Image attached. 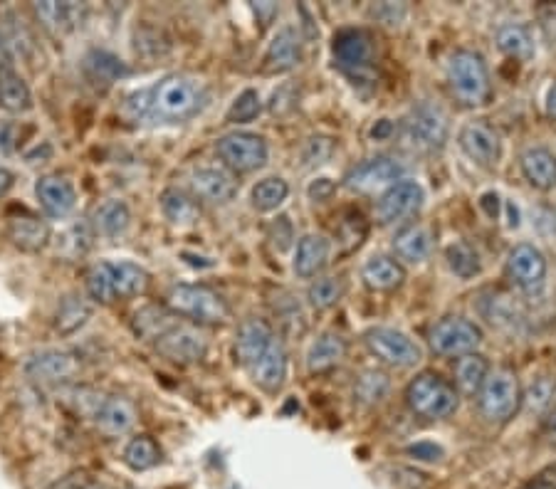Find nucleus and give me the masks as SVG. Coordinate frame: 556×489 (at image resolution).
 I'll list each match as a JSON object with an SVG mask.
<instances>
[{"instance_id":"obj_1","label":"nucleus","mask_w":556,"mask_h":489,"mask_svg":"<svg viewBox=\"0 0 556 489\" xmlns=\"http://www.w3.org/2000/svg\"><path fill=\"white\" fill-rule=\"evenodd\" d=\"M208 102L206 84L188 75H169L149 87V124H183L196 117Z\"/></svg>"},{"instance_id":"obj_2","label":"nucleus","mask_w":556,"mask_h":489,"mask_svg":"<svg viewBox=\"0 0 556 489\" xmlns=\"http://www.w3.org/2000/svg\"><path fill=\"white\" fill-rule=\"evenodd\" d=\"M445 80L450 94L463 107H482L492 94L490 70L482 55L472 50H455L445 65Z\"/></svg>"},{"instance_id":"obj_3","label":"nucleus","mask_w":556,"mask_h":489,"mask_svg":"<svg viewBox=\"0 0 556 489\" xmlns=\"http://www.w3.org/2000/svg\"><path fill=\"white\" fill-rule=\"evenodd\" d=\"M406 403L418 418L440 420L458 410V391L435 373H421L408 383Z\"/></svg>"},{"instance_id":"obj_4","label":"nucleus","mask_w":556,"mask_h":489,"mask_svg":"<svg viewBox=\"0 0 556 489\" xmlns=\"http://www.w3.org/2000/svg\"><path fill=\"white\" fill-rule=\"evenodd\" d=\"M169 309L178 317H188L196 324H223L230 319V309L218 292L206 285H178L166 297Z\"/></svg>"},{"instance_id":"obj_5","label":"nucleus","mask_w":556,"mask_h":489,"mask_svg":"<svg viewBox=\"0 0 556 489\" xmlns=\"http://www.w3.org/2000/svg\"><path fill=\"white\" fill-rule=\"evenodd\" d=\"M477 406H480V413L490 423L510 420L522 406V391H519L517 376L507 371V368H497V371L487 373L485 383L477 391Z\"/></svg>"},{"instance_id":"obj_6","label":"nucleus","mask_w":556,"mask_h":489,"mask_svg":"<svg viewBox=\"0 0 556 489\" xmlns=\"http://www.w3.org/2000/svg\"><path fill=\"white\" fill-rule=\"evenodd\" d=\"M334 60H337L339 70L354 82H364L374 75V60H376V45L371 33L361 28L342 30L334 38Z\"/></svg>"},{"instance_id":"obj_7","label":"nucleus","mask_w":556,"mask_h":489,"mask_svg":"<svg viewBox=\"0 0 556 489\" xmlns=\"http://www.w3.org/2000/svg\"><path fill=\"white\" fill-rule=\"evenodd\" d=\"M220 161L225 163L230 173H253L267 163V141L250 131H233L220 136L215 144Z\"/></svg>"},{"instance_id":"obj_8","label":"nucleus","mask_w":556,"mask_h":489,"mask_svg":"<svg viewBox=\"0 0 556 489\" xmlns=\"http://www.w3.org/2000/svg\"><path fill=\"white\" fill-rule=\"evenodd\" d=\"M448 114L438 104L421 102L406 119V139L418 151H440L448 141Z\"/></svg>"},{"instance_id":"obj_9","label":"nucleus","mask_w":556,"mask_h":489,"mask_svg":"<svg viewBox=\"0 0 556 489\" xmlns=\"http://www.w3.org/2000/svg\"><path fill=\"white\" fill-rule=\"evenodd\" d=\"M364 344L376 359L398 368H411L423 359L421 346L411 336L398 329H388V326H374L366 331Z\"/></svg>"},{"instance_id":"obj_10","label":"nucleus","mask_w":556,"mask_h":489,"mask_svg":"<svg viewBox=\"0 0 556 489\" xmlns=\"http://www.w3.org/2000/svg\"><path fill=\"white\" fill-rule=\"evenodd\" d=\"M430 346L440 356H465L475 354L482 344L480 326L463 317H445L430 329Z\"/></svg>"},{"instance_id":"obj_11","label":"nucleus","mask_w":556,"mask_h":489,"mask_svg":"<svg viewBox=\"0 0 556 489\" xmlns=\"http://www.w3.org/2000/svg\"><path fill=\"white\" fill-rule=\"evenodd\" d=\"M154 346L161 356H166L173 364H198L208 354V336L198 326L176 322L154 341Z\"/></svg>"},{"instance_id":"obj_12","label":"nucleus","mask_w":556,"mask_h":489,"mask_svg":"<svg viewBox=\"0 0 556 489\" xmlns=\"http://www.w3.org/2000/svg\"><path fill=\"white\" fill-rule=\"evenodd\" d=\"M401 176V163L391 159V156H376V159H369L351 168L344 178V186L349 191L361 193V196H374L379 191L386 193L393 183L401 181Z\"/></svg>"},{"instance_id":"obj_13","label":"nucleus","mask_w":556,"mask_h":489,"mask_svg":"<svg viewBox=\"0 0 556 489\" xmlns=\"http://www.w3.org/2000/svg\"><path fill=\"white\" fill-rule=\"evenodd\" d=\"M507 275L524 294H537L547 282V257L529 243L514 245L507 257Z\"/></svg>"},{"instance_id":"obj_14","label":"nucleus","mask_w":556,"mask_h":489,"mask_svg":"<svg viewBox=\"0 0 556 489\" xmlns=\"http://www.w3.org/2000/svg\"><path fill=\"white\" fill-rule=\"evenodd\" d=\"M80 368V359L72 351L43 349L25 361V376L35 383H70Z\"/></svg>"},{"instance_id":"obj_15","label":"nucleus","mask_w":556,"mask_h":489,"mask_svg":"<svg viewBox=\"0 0 556 489\" xmlns=\"http://www.w3.org/2000/svg\"><path fill=\"white\" fill-rule=\"evenodd\" d=\"M423 198H426V193H423L421 183L401 178V181L393 183L384 196L379 198V203H376V218H379L381 225L401 223V220L411 218V215H416L421 210Z\"/></svg>"},{"instance_id":"obj_16","label":"nucleus","mask_w":556,"mask_h":489,"mask_svg":"<svg viewBox=\"0 0 556 489\" xmlns=\"http://www.w3.org/2000/svg\"><path fill=\"white\" fill-rule=\"evenodd\" d=\"M460 149L465 151L470 161H475L482 168H495L502 156L500 134L485 122H470L460 129Z\"/></svg>"},{"instance_id":"obj_17","label":"nucleus","mask_w":556,"mask_h":489,"mask_svg":"<svg viewBox=\"0 0 556 489\" xmlns=\"http://www.w3.org/2000/svg\"><path fill=\"white\" fill-rule=\"evenodd\" d=\"M191 191L196 201L223 205L235 198V193H238V181H235V176L228 171V168L206 166L193 171Z\"/></svg>"},{"instance_id":"obj_18","label":"nucleus","mask_w":556,"mask_h":489,"mask_svg":"<svg viewBox=\"0 0 556 489\" xmlns=\"http://www.w3.org/2000/svg\"><path fill=\"white\" fill-rule=\"evenodd\" d=\"M8 240L23 252H40L50 245L52 228L40 215L20 210L18 215H8Z\"/></svg>"},{"instance_id":"obj_19","label":"nucleus","mask_w":556,"mask_h":489,"mask_svg":"<svg viewBox=\"0 0 556 489\" xmlns=\"http://www.w3.org/2000/svg\"><path fill=\"white\" fill-rule=\"evenodd\" d=\"M33 13L43 30L52 38H65L85 20L87 8L82 3H60V0H43L33 5Z\"/></svg>"},{"instance_id":"obj_20","label":"nucleus","mask_w":556,"mask_h":489,"mask_svg":"<svg viewBox=\"0 0 556 489\" xmlns=\"http://www.w3.org/2000/svg\"><path fill=\"white\" fill-rule=\"evenodd\" d=\"M35 196H38L40 205L50 218H67L77 205V191L72 186V181H67L65 176H43L35 183Z\"/></svg>"},{"instance_id":"obj_21","label":"nucleus","mask_w":556,"mask_h":489,"mask_svg":"<svg viewBox=\"0 0 556 489\" xmlns=\"http://www.w3.org/2000/svg\"><path fill=\"white\" fill-rule=\"evenodd\" d=\"M302 60V42L295 28H282L267 45L265 57H262V72L267 75H277V72H287L292 67L300 65Z\"/></svg>"},{"instance_id":"obj_22","label":"nucleus","mask_w":556,"mask_h":489,"mask_svg":"<svg viewBox=\"0 0 556 489\" xmlns=\"http://www.w3.org/2000/svg\"><path fill=\"white\" fill-rule=\"evenodd\" d=\"M287 366H290V361H287L285 344L275 339L270 346H267L265 354L255 361V366L250 368V371H253V381L262 388V391L277 393L282 386H285Z\"/></svg>"},{"instance_id":"obj_23","label":"nucleus","mask_w":556,"mask_h":489,"mask_svg":"<svg viewBox=\"0 0 556 489\" xmlns=\"http://www.w3.org/2000/svg\"><path fill=\"white\" fill-rule=\"evenodd\" d=\"M272 341H275V334L265 319H245L238 329V339H235V356L240 364L253 368Z\"/></svg>"},{"instance_id":"obj_24","label":"nucleus","mask_w":556,"mask_h":489,"mask_svg":"<svg viewBox=\"0 0 556 489\" xmlns=\"http://www.w3.org/2000/svg\"><path fill=\"white\" fill-rule=\"evenodd\" d=\"M136 423V408L129 398L124 396H107L102 408H99L94 425L107 438H119V435L129 433Z\"/></svg>"},{"instance_id":"obj_25","label":"nucleus","mask_w":556,"mask_h":489,"mask_svg":"<svg viewBox=\"0 0 556 489\" xmlns=\"http://www.w3.org/2000/svg\"><path fill=\"white\" fill-rule=\"evenodd\" d=\"M519 166H522L529 186L539 188V191H549L556 186V156L544 146H532L524 151L519 156Z\"/></svg>"},{"instance_id":"obj_26","label":"nucleus","mask_w":556,"mask_h":489,"mask_svg":"<svg viewBox=\"0 0 556 489\" xmlns=\"http://www.w3.org/2000/svg\"><path fill=\"white\" fill-rule=\"evenodd\" d=\"M329 252H332V245H329V240L324 235H304L300 243H297L295 262H292L295 275L309 280L317 272H322L329 262Z\"/></svg>"},{"instance_id":"obj_27","label":"nucleus","mask_w":556,"mask_h":489,"mask_svg":"<svg viewBox=\"0 0 556 489\" xmlns=\"http://www.w3.org/2000/svg\"><path fill=\"white\" fill-rule=\"evenodd\" d=\"M361 280L371 292H393L406 280V270L386 255H374L361 267Z\"/></svg>"},{"instance_id":"obj_28","label":"nucleus","mask_w":556,"mask_h":489,"mask_svg":"<svg viewBox=\"0 0 556 489\" xmlns=\"http://www.w3.org/2000/svg\"><path fill=\"white\" fill-rule=\"evenodd\" d=\"M346 351H349V346H346L344 336L334 334V331L317 336V341L309 346L307 354L309 373L332 371V368H337L346 359Z\"/></svg>"},{"instance_id":"obj_29","label":"nucleus","mask_w":556,"mask_h":489,"mask_svg":"<svg viewBox=\"0 0 556 489\" xmlns=\"http://www.w3.org/2000/svg\"><path fill=\"white\" fill-rule=\"evenodd\" d=\"M131 223V210L129 205L119 198H109V201L99 203L94 208L92 215V228L94 233L102 235V238H119V235L127 233Z\"/></svg>"},{"instance_id":"obj_30","label":"nucleus","mask_w":556,"mask_h":489,"mask_svg":"<svg viewBox=\"0 0 556 489\" xmlns=\"http://www.w3.org/2000/svg\"><path fill=\"white\" fill-rule=\"evenodd\" d=\"M0 109L8 114H25L33 109V92L15 67L0 70Z\"/></svg>"},{"instance_id":"obj_31","label":"nucleus","mask_w":556,"mask_h":489,"mask_svg":"<svg viewBox=\"0 0 556 489\" xmlns=\"http://www.w3.org/2000/svg\"><path fill=\"white\" fill-rule=\"evenodd\" d=\"M393 250L401 260L418 265V262L428 260L430 252H433V235L423 225H406L393 238Z\"/></svg>"},{"instance_id":"obj_32","label":"nucleus","mask_w":556,"mask_h":489,"mask_svg":"<svg viewBox=\"0 0 556 489\" xmlns=\"http://www.w3.org/2000/svg\"><path fill=\"white\" fill-rule=\"evenodd\" d=\"M173 324H176V314L166 307H156V304L141 307L139 312H134V319H131V329L144 341H156Z\"/></svg>"},{"instance_id":"obj_33","label":"nucleus","mask_w":556,"mask_h":489,"mask_svg":"<svg viewBox=\"0 0 556 489\" xmlns=\"http://www.w3.org/2000/svg\"><path fill=\"white\" fill-rule=\"evenodd\" d=\"M89 317H92V304H89L82 294H67V297H62L60 304H57L55 329L60 331L62 336H70L75 334V331H80L82 326L89 322Z\"/></svg>"},{"instance_id":"obj_34","label":"nucleus","mask_w":556,"mask_h":489,"mask_svg":"<svg viewBox=\"0 0 556 489\" xmlns=\"http://www.w3.org/2000/svg\"><path fill=\"white\" fill-rule=\"evenodd\" d=\"M161 210L173 225H193L201 218V205L181 188H166L161 193Z\"/></svg>"},{"instance_id":"obj_35","label":"nucleus","mask_w":556,"mask_h":489,"mask_svg":"<svg viewBox=\"0 0 556 489\" xmlns=\"http://www.w3.org/2000/svg\"><path fill=\"white\" fill-rule=\"evenodd\" d=\"M82 62H85V72L94 82L112 84L129 77L127 62H122L117 55L107 50H89Z\"/></svg>"},{"instance_id":"obj_36","label":"nucleus","mask_w":556,"mask_h":489,"mask_svg":"<svg viewBox=\"0 0 556 489\" xmlns=\"http://www.w3.org/2000/svg\"><path fill=\"white\" fill-rule=\"evenodd\" d=\"M497 47L505 52L507 57L519 62H527L534 57V38L532 30L527 25H502L500 33H497Z\"/></svg>"},{"instance_id":"obj_37","label":"nucleus","mask_w":556,"mask_h":489,"mask_svg":"<svg viewBox=\"0 0 556 489\" xmlns=\"http://www.w3.org/2000/svg\"><path fill=\"white\" fill-rule=\"evenodd\" d=\"M114 267V292L117 299L139 297L149 289V272L136 262H112Z\"/></svg>"},{"instance_id":"obj_38","label":"nucleus","mask_w":556,"mask_h":489,"mask_svg":"<svg viewBox=\"0 0 556 489\" xmlns=\"http://www.w3.org/2000/svg\"><path fill=\"white\" fill-rule=\"evenodd\" d=\"M487 373H490V364L485 356L480 354H465L455 361V383L463 393L468 396H477V391L485 383Z\"/></svg>"},{"instance_id":"obj_39","label":"nucleus","mask_w":556,"mask_h":489,"mask_svg":"<svg viewBox=\"0 0 556 489\" xmlns=\"http://www.w3.org/2000/svg\"><path fill=\"white\" fill-rule=\"evenodd\" d=\"M104 398H107V393L97 391V388L92 386H70L62 391L60 401L65 403V408L72 410L77 418L94 420L97 418L99 408H102Z\"/></svg>"},{"instance_id":"obj_40","label":"nucleus","mask_w":556,"mask_h":489,"mask_svg":"<svg viewBox=\"0 0 556 489\" xmlns=\"http://www.w3.org/2000/svg\"><path fill=\"white\" fill-rule=\"evenodd\" d=\"M122 460L129 470L146 472L161 462V448L151 435H136V438L129 440L127 448H124Z\"/></svg>"},{"instance_id":"obj_41","label":"nucleus","mask_w":556,"mask_h":489,"mask_svg":"<svg viewBox=\"0 0 556 489\" xmlns=\"http://www.w3.org/2000/svg\"><path fill=\"white\" fill-rule=\"evenodd\" d=\"M87 294L92 302L112 304L117 302V292H114V267L112 262H97L87 270L85 275Z\"/></svg>"},{"instance_id":"obj_42","label":"nucleus","mask_w":556,"mask_h":489,"mask_svg":"<svg viewBox=\"0 0 556 489\" xmlns=\"http://www.w3.org/2000/svg\"><path fill=\"white\" fill-rule=\"evenodd\" d=\"M287 196H290V186H287L285 178L270 176V178H262V181L257 183L250 198H253L255 210H260V213H270V210L280 208V205L287 201Z\"/></svg>"},{"instance_id":"obj_43","label":"nucleus","mask_w":556,"mask_h":489,"mask_svg":"<svg viewBox=\"0 0 556 489\" xmlns=\"http://www.w3.org/2000/svg\"><path fill=\"white\" fill-rule=\"evenodd\" d=\"M346 294V282L342 277H319L307 289V299L314 309H329Z\"/></svg>"},{"instance_id":"obj_44","label":"nucleus","mask_w":556,"mask_h":489,"mask_svg":"<svg viewBox=\"0 0 556 489\" xmlns=\"http://www.w3.org/2000/svg\"><path fill=\"white\" fill-rule=\"evenodd\" d=\"M448 257V267L463 280H472V277L480 275L482 265H480V255L477 250L468 243H453L445 252Z\"/></svg>"},{"instance_id":"obj_45","label":"nucleus","mask_w":556,"mask_h":489,"mask_svg":"<svg viewBox=\"0 0 556 489\" xmlns=\"http://www.w3.org/2000/svg\"><path fill=\"white\" fill-rule=\"evenodd\" d=\"M386 391H388L386 373L369 368V371H361V376L356 378L354 393L361 403H366V406H371V403H379L381 398L386 396Z\"/></svg>"},{"instance_id":"obj_46","label":"nucleus","mask_w":556,"mask_h":489,"mask_svg":"<svg viewBox=\"0 0 556 489\" xmlns=\"http://www.w3.org/2000/svg\"><path fill=\"white\" fill-rule=\"evenodd\" d=\"M262 112V99L255 89H245L233 104H230L228 114H225V122L228 124H248L253 119L260 117Z\"/></svg>"},{"instance_id":"obj_47","label":"nucleus","mask_w":556,"mask_h":489,"mask_svg":"<svg viewBox=\"0 0 556 489\" xmlns=\"http://www.w3.org/2000/svg\"><path fill=\"white\" fill-rule=\"evenodd\" d=\"M134 50H136V55H141V57H161L171 50V40L166 38L164 30L141 28V30H136Z\"/></svg>"},{"instance_id":"obj_48","label":"nucleus","mask_w":556,"mask_h":489,"mask_svg":"<svg viewBox=\"0 0 556 489\" xmlns=\"http://www.w3.org/2000/svg\"><path fill=\"white\" fill-rule=\"evenodd\" d=\"M556 393V378H537V381L529 386L527 396L522 398L524 403H527L529 410H542L547 406L549 401H552V396Z\"/></svg>"},{"instance_id":"obj_49","label":"nucleus","mask_w":556,"mask_h":489,"mask_svg":"<svg viewBox=\"0 0 556 489\" xmlns=\"http://www.w3.org/2000/svg\"><path fill=\"white\" fill-rule=\"evenodd\" d=\"M522 489H556V462L539 470Z\"/></svg>"},{"instance_id":"obj_50","label":"nucleus","mask_w":556,"mask_h":489,"mask_svg":"<svg viewBox=\"0 0 556 489\" xmlns=\"http://www.w3.org/2000/svg\"><path fill=\"white\" fill-rule=\"evenodd\" d=\"M18 144V126L10 122H0V154H10Z\"/></svg>"},{"instance_id":"obj_51","label":"nucleus","mask_w":556,"mask_h":489,"mask_svg":"<svg viewBox=\"0 0 556 489\" xmlns=\"http://www.w3.org/2000/svg\"><path fill=\"white\" fill-rule=\"evenodd\" d=\"M408 455L418 457V460L435 462V460H440V457H443V450H440L438 445H433V443H416V445H411V448H408Z\"/></svg>"},{"instance_id":"obj_52","label":"nucleus","mask_w":556,"mask_h":489,"mask_svg":"<svg viewBox=\"0 0 556 489\" xmlns=\"http://www.w3.org/2000/svg\"><path fill=\"white\" fill-rule=\"evenodd\" d=\"M94 482L89 480L87 472H72V475L62 477L60 482H57L55 489H89Z\"/></svg>"},{"instance_id":"obj_53","label":"nucleus","mask_w":556,"mask_h":489,"mask_svg":"<svg viewBox=\"0 0 556 489\" xmlns=\"http://www.w3.org/2000/svg\"><path fill=\"white\" fill-rule=\"evenodd\" d=\"M15 62L18 60H15L13 47H10L3 25H0V70H5V67H15Z\"/></svg>"},{"instance_id":"obj_54","label":"nucleus","mask_w":556,"mask_h":489,"mask_svg":"<svg viewBox=\"0 0 556 489\" xmlns=\"http://www.w3.org/2000/svg\"><path fill=\"white\" fill-rule=\"evenodd\" d=\"M277 3H253V13L257 15V20H260L262 23V28H265V25H270V20L275 18L277 15Z\"/></svg>"},{"instance_id":"obj_55","label":"nucleus","mask_w":556,"mask_h":489,"mask_svg":"<svg viewBox=\"0 0 556 489\" xmlns=\"http://www.w3.org/2000/svg\"><path fill=\"white\" fill-rule=\"evenodd\" d=\"M544 435L552 445H556V408L544 418Z\"/></svg>"},{"instance_id":"obj_56","label":"nucleus","mask_w":556,"mask_h":489,"mask_svg":"<svg viewBox=\"0 0 556 489\" xmlns=\"http://www.w3.org/2000/svg\"><path fill=\"white\" fill-rule=\"evenodd\" d=\"M15 183V176L8 171V168H0V198L8 196V191L13 188Z\"/></svg>"},{"instance_id":"obj_57","label":"nucleus","mask_w":556,"mask_h":489,"mask_svg":"<svg viewBox=\"0 0 556 489\" xmlns=\"http://www.w3.org/2000/svg\"><path fill=\"white\" fill-rule=\"evenodd\" d=\"M547 114L552 119H556V82L552 84V89H549L547 94Z\"/></svg>"},{"instance_id":"obj_58","label":"nucleus","mask_w":556,"mask_h":489,"mask_svg":"<svg viewBox=\"0 0 556 489\" xmlns=\"http://www.w3.org/2000/svg\"><path fill=\"white\" fill-rule=\"evenodd\" d=\"M388 131H391V124H388L384 119V122H381L379 126H374V131H371V134H374V139H384Z\"/></svg>"},{"instance_id":"obj_59","label":"nucleus","mask_w":556,"mask_h":489,"mask_svg":"<svg viewBox=\"0 0 556 489\" xmlns=\"http://www.w3.org/2000/svg\"><path fill=\"white\" fill-rule=\"evenodd\" d=\"M89 489H112V487L102 485V482H94V485H92V487H89Z\"/></svg>"}]
</instances>
